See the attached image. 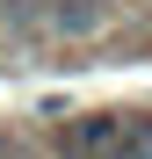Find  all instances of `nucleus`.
I'll use <instances>...</instances> for the list:
<instances>
[{
    "instance_id": "obj_4",
    "label": "nucleus",
    "mask_w": 152,
    "mask_h": 159,
    "mask_svg": "<svg viewBox=\"0 0 152 159\" xmlns=\"http://www.w3.org/2000/svg\"><path fill=\"white\" fill-rule=\"evenodd\" d=\"M7 159H36V152H7Z\"/></svg>"
},
{
    "instance_id": "obj_3",
    "label": "nucleus",
    "mask_w": 152,
    "mask_h": 159,
    "mask_svg": "<svg viewBox=\"0 0 152 159\" xmlns=\"http://www.w3.org/2000/svg\"><path fill=\"white\" fill-rule=\"evenodd\" d=\"M116 159H152V116H131V138H123Z\"/></svg>"
},
{
    "instance_id": "obj_1",
    "label": "nucleus",
    "mask_w": 152,
    "mask_h": 159,
    "mask_svg": "<svg viewBox=\"0 0 152 159\" xmlns=\"http://www.w3.org/2000/svg\"><path fill=\"white\" fill-rule=\"evenodd\" d=\"M123 138H131V116L123 109H94V116L58 130V159H116Z\"/></svg>"
},
{
    "instance_id": "obj_2",
    "label": "nucleus",
    "mask_w": 152,
    "mask_h": 159,
    "mask_svg": "<svg viewBox=\"0 0 152 159\" xmlns=\"http://www.w3.org/2000/svg\"><path fill=\"white\" fill-rule=\"evenodd\" d=\"M44 22L51 36H94L109 22V0H44Z\"/></svg>"
}]
</instances>
